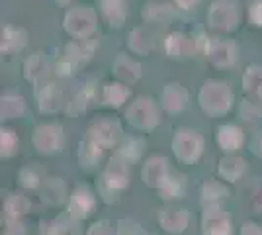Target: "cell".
Wrapping results in <instances>:
<instances>
[{
	"instance_id": "6da1fadb",
	"label": "cell",
	"mask_w": 262,
	"mask_h": 235,
	"mask_svg": "<svg viewBox=\"0 0 262 235\" xmlns=\"http://www.w3.org/2000/svg\"><path fill=\"white\" fill-rule=\"evenodd\" d=\"M131 184V165L123 161L118 153L110 155L102 167V173L96 182V192L106 204H114L129 188Z\"/></svg>"
},
{
	"instance_id": "7a4b0ae2",
	"label": "cell",
	"mask_w": 262,
	"mask_h": 235,
	"mask_svg": "<svg viewBox=\"0 0 262 235\" xmlns=\"http://www.w3.org/2000/svg\"><path fill=\"white\" fill-rule=\"evenodd\" d=\"M198 104L208 118H225L235 106V92L225 80L208 78L198 90Z\"/></svg>"
},
{
	"instance_id": "3957f363",
	"label": "cell",
	"mask_w": 262,
	"mask_h": 235,
	"mask_svg": "<svg viewBox=\"0 0 262 235\" xmlns=\"http://www.w3.org/2000/svg\"><path fill=\"white\" fill-rule=\"evenodd\" d=\"M161 104L155 102L151 96H135L123 108V120L135 132L149 134L161 125Z\"/></svg>"
},
{
	"instance_id": "277c9868",
	"label": "cell",
	"mask_w": 262,
	"mask_h": 235,
	"mask_svg": "<svg viewBox=\"0 0 262 235\" xmlns=\"http://www.w3.org/2000/svg\"><path fill=\"white\" fill-rule=\"evenodd\" d=\"M170 153L180 165H198L206 153V137L192 127H178L170 139Z\"/></svg>"
},
{
	"instance_id": "5b68a950",
	"label": "cell",
	"mask_w": 262,
	"mask_h": 235,
	"mask_svg": "<svg viewBox=\"0 0 262 235\" xmlns=\"http://www.w3.org/2000/svg\"><path fill=\"white\" fill-rule=\"evenodd\" d=\"M32 145L41 157H53L63 153L67 147V132L59 122H43L32 132Z\"/></svg>"
},
{
	"instance_id": "8992f818",
	"label": "cell",
	"mask_w": 262,
	"mask_h": 235,
	"mask_svg": "<svg viewBox=\"0 0 262 235\" xmlns=\"http://www.w3.org/2000/svg\"><path fill=\"white\" fill-rule=\"evenodd\" d=\"M98 192L92 190L88 184H78L69 194L65 206L67 216L73 222H86L98 212Z\"/></svg>"
},
{
	"instance_id": "52a82bcc",
	"label": "cell",
	"mask_w": 262,
	"mask_h": 235,
	"mask_svg": "<svg viewBox=\"0 0 262 235\" xmlns=\"http://www.w3.org/2000/svg\"><path fill=\"white\" fill-rule=\"evenodd\" d=\"M241 24V6L237 0H213L208 12V26L221 34H231Z\"/></svg>"
},
{
	"instance_id": "ba28073f",
	"label": "cell",
	"mask_w": 262,
	"mask_h": 235,
	"mask_svg": "<svg viewBox=\"0 0 262 235\" xmlns=\"http://www.w3.org/2000/svg\"><path fill=\"white\" fill-rule=\"evenodd\" d=\"M86 137H90L92 141H96L98 145H102L106 151L108 149H116L121 143V139L125 137L121 123L112 118V116H98L92 122L88 123L86 127Z\"/></svg>"
},
{
	"instance_id": "9c48e42d",
	"label": "cell",
	"mask_w": 262,
	"mask_h": 235,
	"mask_svg": "<svg viewBox=\"0 0 262 235\" xmlns=\"http://www.w3.org/2000/svg\"><path fill=\"white\" fill-rule=\"evenodd\" d=\"M200 233L202 235H235V225L231 213L223 204L204 206L200 216Z\"/></svg>"
},
{
	"instance_id": "30bf717a",
	"label": "cell",
	"mask_w": 262,
	"mask_h": 235,
	"mask_svg": "<svg viewBox=\"0 0 262 235\" xmlns=\"http://www.w3.org/2000/svg\"><path fill=\"white\" fill-rule=\"evenodd\" d=\"M65 30L75 39H90L96 30V12L88 6L71 8L65 16Z\"/></svg>"
},
{
	"instance_id": "8fae6325",
	"label": "cell",
	"mask_w": 262,
	"mask_h": 235,
	"mask_svg": "<svg viewBox=\"0 0 262 235\" xmlns=\"http://www.w3.org/2000/svg\"><path fill=\"white\" fill-rule=\"evenodd\" d=\"M213 139H215V145H217V149L223 155H227V153H241L245 149V145H247V134H245L243 125L233 122L219 123L217 127H215Z\"/></svg>"
},
{
	"instance_id": "7c38bea8",
	"label": "cell",
	"mask_w": 262,
	"mask_h": 235,
	"mask_svg": "<svg viewBox=\"0 0 262 235\" xmlns=\"http://www.w3.org/2000/svg\"><path fill=\"white\" fill-rule=\"evenodd\" d=\"M170 173H172V167H170L168 157L151 155L143 161L139 177H141V182L147 188L159 190L164 184V180L170 177Z\"/></svg>"
},
{
	"instance_id": "4fadbf2b",
	"label": "cell",
	"mask_w": 262,
	"mask_h": 235,
	"mask_svg": "<svg viewBox=\"0 0 262 235\" xmlns=\"http://www.w3.org/2000/svg\"><path fill=\"white\" fill-rule=\"evenodd\" d=\"M157 224L161 227V231L166 235H182L190 227V212L176 206V204H166L164 208L157 213Z\"/></svg>"
},
{
	"instance_id": "5bb4252c",
	"label": "cell",
	"mask_w": 262,
	"mask_h": 235,
	"mask_svg": "<svg viewBox=\"0 0 262 235\" xmlns=\"http://www.w3.org/2000/svg\"><path fill=\"white\" fill-rule=\"evenodd\" d=\"M204 53L208 57V61L217 69H229L237 63L239 57V49L237 45L229 41V39H221V37H213L209 39Z\"/></svg>"
},
{
	"instance_id": "9a60e30c",
	"label": "cell",
	"mask_w": 262,
	"mask_h": 235,
	"mask_svg": "<svg viewBox=\"0 0 262 235\" xmlns=\"http://www.w3.org/2000/svg\"><path fill=\"white\" fill-rule=\"evenodd\" d=\"M35 98H37V108L41 114H47V116H55V114L67 110L65 94L63 90L59 89L53 82H43L37 87V92H35Z\"/></svg>"
},
{
	"instance_id": "2e32d148",
	"label": "cell",
	"mask_w": 262,
	"mask_h": 235,
	"mask_svg": "<svg viewBox=\"0 0 262 235\" xmlns=\"http://www.w3.org/2000/svg\"><path fill=\"white\" fill-rule=\"evenodd\" d=\"M190 102V92L186 87H182L180 82H168L164 84L159 96V104L166 114L170 116H178L188 108Z\"/></svg>"
},
{
	"instance_id": "e0dca14e",
	"label": "cell",
	"mask_w": 262,
	"mask_h": 235,
	"mask_svg": "<svg viewBox=\"0 0 262 235\" xmlns=\"http://www.w3.org/2000/svg\"><path fill=\"white\" fill-rule=\"evenodd\" d=\"M39 194V202L43 204L45 208H63L67 206V200H69V188H67L65 179L61 177H45L41 188L37 190Z\"/></svg>"
},
{
	"instance_id": "ac0fdd59",
	"label": "cell",
	"mask_w": 262,
	"mask_h": 235,
	"mask_svg": "<svg viewBox=\"0 0 262 235\" xmlns=\"http://www.w3.org/2000/svg\"><path fill=\"white\" fill-rule=\"evenodd\" d=\"M247 168H249V163L241 153H227V155H221V159L217 161L215 177L229 184H235L247 175Z\"/></svg>"
},
{
	"instance_id": "d6986e66",
	"label": "cell",
	"mask_w": 262,
	"mask_h": 235,
	"mask_svg": "<svg viewBox=\"0 0 262 235\" xmlns=\"http://www.w3.org/2000/svg\"><path fill=\"white\" fill-rule=\"evenodd\" d=\"M106 159V149L92 141L90 137L80 139L77 145V163L82 170H96Z\"/></svg>"
},
{
	"instance_id": "ffe728a7",
	"label": "cell",
	"mask_w": 262,
	"mask_h": 235,
	"mask_svg": "<svg viewBox=\"0 0 262 235\" xmlns=\"http://www.w3.org/2000/svg\"><path fill=\"white\" fill-rule=\"evenodd\" d=\"M231 196V184L221 180L219 177L206 179L200 184V202L202 206H215L223 204Z\"/></svg>"
},
{
	"instance_id": "44dd1931",
	"label": "cell",
	"mask_w": 262,
	"mask_h": 235,
	"mask_svg": "<svg viewBox=\"0 0 262 235\" xmlns=\"http://www.w3.org/2000/svg\"><path fill=\"white\" fill-rule=\"evenodd\" d=\"M49 73H51V61L43 51H37V53L30 55L24 63V77L28 82H32L35 87L47 82Z\"/></svg>"
},
{
	"instance_id": "7402d4cb",
	"label": "cell",
	"mask_w": 262,
	"mask_h": 235,
	"mask_svg": "<svg viewBox=\"0 0 262 235\" xmlns=\"http://www.w3.org/2000/svg\"><path fill=\"white\" fill-rule=\"evenodd\" d=\"M33 204L32 200L24 194V192H10L4 200H2V220L10 222V220H26V216H30Z\"/></svg>"
},
{
	"instance_id": "603a6c76",
	"label": "cell",
	"mask_w": 262,
	"mask_h": 235,
	"mask_svg": "<svg viewBox=\"0 0 262 235\" xmlns=\"http://www.w3.org/2000/svg\"><path fill=\"white\" fill-rule=\"evenodd\" d=\"M164 51L170 59H186L190 57L194 51H198V44L194 37L180 32H172L166 35L164 39Z\"/></svg>"
},
{
	"instance_id": "cb8c5ba5",
	"label": "cell",
	"mask_w": 262,
	"mask_h": 235,
	"mask_svg": "<svg viewBox=\"0 0 262 235\" xmlns=\"http://www.w3.org/2000/svg\"><path fill=\"white\" fill-rule=\"evenodd\" d=\"M112 73L116 75L118 80L125 82V84H133L143 77V67L139 61H135L133 57L120 53V55L114 59V65H112Z\"/></svg>"
},
{
	"instance_id": "d4e9b609",
	"label": "cell",
	"mask_w": 262,
	"mask_h": 235,
	"mask_svg": "<svg viewBox=\"0 0 262 235\" xmlns=\"http://www.w3.org/2000/svg\"><path fill=\"white\" fill-rule=\"evenodd\" d=\"M145 151H147V139L141 137V135H125L121 139L120 145L114 149V153H118L129 165L141 163L143 157H145Z\"/></svg>"
},
{
	"instance_id": "484cf974",
	"label": "cell",
	"mask_w": 262,
	"mask_h": 235,
	"mask_svg": "<svg viewBox=\"0 0 262 235\" xmlns=\"http://www.w3.org/2000/svg\"><path fill=\"white\" fill-rule=\"evenodd\" d=\"M159 198L166 204H176L178 200H182L188 192V179L182 173L172 170L170 177L164 180V184L159 188Z\"/></svg>"
},
{
	"instance_id": "4316f807",
	"label": "cell",
	"mask_w": 262,
	"mask_h": 235,
	"mask_svg": "<svg viewBox=\"0 0 262 235\" xmlns=\"http://www.w3.org/2000/svg\"><path fill=\"white\" fill-rule=\"evenodd\" d=\"M131 90L129 84L121 82V80H112V82H106L102 87V102L112 108V110H120V108H125V104L129 100Z\"/></svg>"
},
{
	"instance_id": "83f0119b",
	"label": "cell",
	"mask_w": 262,
	"mask_h": 235,
	"mask_svg": "<svg viewBox=\"0 0 262 235\" xmlns=\"http://www.w3.org/2000/svg\"><path fill=\"white\" fill-rule=\"evenodd\" d=\"M28 112V104L22 94H4L0 98V120L2 123L16 122V120H22Z\"/></svg>"
},
{
	"instance_id": "f1b7e54d",
	"label": "cell",
	"mask_w": 262,
	"mask_h": 235,
	"mask_svg": "<svg viewBox=\"0 0 262 235\" xmlns=\"http://www.w3.org/2000/svg\"><path fill=\"white\" fill-rule=\"evenodd\" d=\"M96 47H98V41H96V39H75V41H71V44L65 47V53H63V55H65L69 61H73L78 69L80 65H84V63H88V61L92 59Z\"/></svg>"
},
{
	"instance_id": "f546056e",
	"label": "cell",
	"mask_w": 262,
	"mask_h": 235,
	"mask_svg": "<svg viewBox=\"0 0 262 235\" xmlns=\"http://www.w3.org/2000/svg\"><path fill=\"white\" fill-rule=\"evenodd\" d=\"M26 44H28V34L24 28H16V26L2 28V41H0L2 55H14V53L22 51Z\"/></svg>"
},
{
	"instance_id": "4dcf8cb0",
	"label": "cell",
	"mask_w": 262,
	"mask_h": 235,
	"mask_svg": "<svg viewBox=\"0 0 262 235\" xmlns=\"http://www.w3.org/2000/svg\"><path fill=\"white\" fill-rule=\"evenodd\" d=\"M96 98H98V89H96V84L92 80H88L86 84L77 92V96L67 104V114H71V116L84 114L96 102Z\"/></svg>"
},
{
	"instance_id": "1f68e13d",
	"label": "cell",
	"mask_w": 262,
	"mask_h": 235,
	"mask_svg": "<svg viewBox=\"0 0 262 235\" xmlns=\"http://www.w3.org/2000/svg\"><path fill=\"white\" fill-rule=\"evenodd\" d=\"M43 180H45V173L37 163H28V165H24V167L18 170V177H16L18 186L26 192H33V190L37 192L41 188Z\"/></svg>"
},
{
	"instance_id": "d6a6232c",
	"label": "cell",
	"mask_w": 262,
	"mask_h": 235,
	"mask_svg": "<svg viewBox=\"0 0 262 235\" xmlns=\"http://www.w3.org/2000/svg\"><path fill=\"white\" fill-rule=\"evenodd\" d=\"M243 90L252 100L262 102V65H249L243 73Z\"/></svg>"
},
{
	"instance_id": "836d02e7",
	"label": "cell",
	"mask_w": 262,
	"mask_h": 235,
	"mask_svg": "<svg viewBox=\"0 0 262 235\" xmlns=\"http://www.w3.org/2000/svg\"><path fill=\"white\" fill-rule=\"evenodd\" d=\"M127 47L133 55H149L155 47V39L149 30L135 28L127 37Z\"/></svg>"
},
{
	"instance_id": "e575fe53",
	"label": "cell",
	"mask_w": 262,
	"mask_h": 235,
	"mask_svg": "<svg viewBox=\"0 0 262 235\" xmlns=\"http://www.w3.org/2000/svg\"><path fill=\"white\" fill-rule=\"evenodd\" d=\"M69 216H55L49 220H41L39 235H75V225Z\"/></svg>"
},
{
	"instance_id": "d590c367",
	"label": "cell",
	"mask_w": 262,
	"mask_h": 235,
	"mask_svg": "<svg viewBox=\"0 0 262 235\" xmlns=\"http://www.w3.org/2000/svg\"><path fill=\"white\" fill-rule=\"evenodd\" d=\"M102 16L106 18L110 26L120 28L125 22V2L123 0H102Z\"/></svg>"
},
{
	"instance_id": "8d00e7d4",
	"label": "cell",
	"mask_w": 262,
	"mask_h": 235,
	"mask_svg": "<svg viewBox=\"0 0 262 235\" xmlns=\"http://www.w3.org/2000/svg\"><path fill=\"white\" fill-rule=\"evenodd\" d=\"M20 149V135L16 130L8 125L0 127V157L2 159H12Z\"/></svg>"
},
{
	"instance_id": "74e56055",
	"label": "cell",
	"mask_w": 262,
	"mask_h": 235,
	"mask_svg": "<svg viewBox=\"0 0 262 235\" xmlns=\"http://www.w3.org/2000/svg\"><path fill=\"white\" fill-rule=\"evenodd\" d=\"M118 227H114V224L110 220H94L90 222L86 227L84 235H116Z\"/></svg>"
},
{
	"instance_id": "f35d334b",
	"label": "cell",
	"mask_w": 262,
	"mask_h": 235,
	"mask_svg": "<svg viewBox=\"0 0 262 235\" xmlns=\"http://www.w3.org/2000/svg\"><path fill=\"white\" fill-rule=\"evenodd\" d=\"M170 16H172V12H170L168 6H155V4H151V6H147L143 10V18L149 20V22H166Z\"/></svg>"
},
{
	"instance_id": "ab89813d",
	"label": "cell",
	"mask_w": 262,
	"mask_h": 235,
	"mask_svg": "<svg viewBox=\"0 0 262 235\" xmlns=\"http://www.w3.org/2000/svg\"><path fill=\"white\" fill-rule=\"evenodd\" d=\"M241 116L247 120V122H256V120H260V108L251 100H245V104L241 106Z\"/></svg>"
},
{
	"instance_id": "60d3db41",
	"label": "cell",
	"mask_w": 262,
	"mask_h": 235,
	"mask_svg": "<svg viewBox=\"0 0 262 235\" xmlns=\"http://www.w3.org/2000/svg\"><path fill=\"white\" fill-rule=\"evenodd\" d=\"M116 235H143V231L139 229V225L129 220H121L118 224V233Z\"/></svg>"
},
{
	"instance_id": "b9f144b4",
	"label": "cell",
	"mask_w": 262,
	"mask_h": 235,
	"mask_svg": "<svg viewBox=\"0 0 262 235\" xmlns=\"http://www.w3.org/2000/svg\"><path fill=\"white\" fill-rule=\"evenodd\" d=\"M4 231H8L12 235H26V222L24 220H10V222H4Z\"/></svg>"
},
{
	"instance_id": "7bdbcfd3",
	"label": "cell",
	"mask_w": 262,
	"mask_h": 235,
	"mask_svg": "<svg viewBox=\"0 0 262 235\" xmlns=\"http://www.w3.org/2000/svg\"><path fill=\"white\" fill-rule=\"evenodd\" d=\"M249 20H251L252 26L262 28V0L254 2L251 6V10H249Z\"/></svg>"
},
{
	"instance_id": "ee69618b",
	"label": "cell",
	"mask_w": 262,
	"mask_h": 235,
	"mask_svg": "<svg viewBox=\"0 0 262 235\" xmlns=\"http://www.w3.org/2000/svg\"><path fill=\"white\" fill-rule=\"evenodd\" d=\"M239 235H262V225L256 222H245L239 227Z\"/></svg>"
},
{
	"instance_id": "f6af8a7d",
	"label": "cell",
	"mask_w": 262,
	"mask_h": 235,
	"mask_svg": "<svg viewBox=\"0 0 262 235\" xmlns=\"http://www.w3.org/2000/svg\"><path fill=\"white\" fill-rule=\"evenodd\" d=\"M200 0H176V4H178V8H182V10H190V8H194Z\"/></svg>"
},
{
	"instance_id": "bcb514c9",
	"label": "cell",
	"mask_w": 262,
	"mask_h": 235,
	"mask_svg": "<svg viewBox=\"0 0 262 235\" xmlns=\"http://www.w3.org/2000/svg\"><path fill=\"white\" fill-rule=\"evenodd\" d=\"M256 153L262 157V134L258 135V139H256Z\"/></svg>"
},
{
	"instance_id": "7dc6e473",
	"label": "cell",
	"mask_w": 262,
	"mask_h": 235,
	"mask_svg": "<svg viewBox=\"0 0 262 235\" xmlns=\"http://www.w3.org/2000/svg\"><path fill=\"white\" fill-rule=\"evenodd\" d=\"M2 235H12V233H8V231H4V233H2Z\"/></svg>"
}]
</instances>
